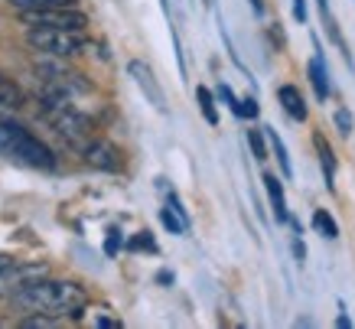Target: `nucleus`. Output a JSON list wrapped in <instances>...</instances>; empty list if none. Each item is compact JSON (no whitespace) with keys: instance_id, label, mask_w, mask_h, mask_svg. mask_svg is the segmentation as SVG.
<instances>
[{"instance_id":"f257e3e1","label":"nucleus","mask_w":355,"mask_h":329,"mask_svg":"<svg viewBox=\"0 0 355 329\" xmlns=\"http://www.w3.org/2000/svg\"><path fill=\"white\" fill-rule=\"evenodd\" d=\"M13 303L30 313H49V317H78L88 303L85 290L72 280H43L36 277L30 284L13 290Z\"/></svg>"},{"instance_id":"f03ea898","label":"nucleus","mask_w":355,"mask_h":329,"mask_svg":"<svg viewBox=\"0 0 355 329\" xmlns=\"http://www.w3.org/2000/svg\"><path fill=\"white\" fill-rule=\"evenodd\" d=\"M40 105H43V117L49 121V128H53L59 137L69 140L76 150H82V144L92 137V124H88V117L69 101V95L55 92V88H43Z\"/></svg>"},{"instance_id":"7ed1b4c3","label":"nucleus","mask_w":355,"mask_h":329,"mask_svg":"<svg viewBox=\"0 0 355 329\" xmlns=\"http://www.w3.org/2000/svg\"><path fill=\"white\" fill-rule=\"evenodd\" d=\"M0 153L33 170H55V153L17 121H0Z\"/></svg>"},{"instance_id":"20e7f679","label":"nucleus","mask_w":355,"mask_h":329,"mask_svg":"<svg viewBox=\"0 0 355 329\" xmlns=\"http://www.w3.org/2000/svg\"><path fill=\"white\" fill-rule=\"evenodd\" d=\"M26 43L49 59H69L88 46L85 30H62V26H30Z\"/></svg>"},{"instance_id":"39448f33","label":"nucleus","mask_w":355,"mask_h":329,"mask_svg":"<svg viewBox=\"0 0 355 329\" xmlns=\"http://www.w3.org/2000/svg\"><path fill=\"white\" fill-rule=\"evenodd\" d=\"M26 26H62V30H85V13L76 7H53V10H26L20 13Z\"/></svg>"},{"instance_id":"423d86ee","label":"nucleus","mask_w":355,"mask_h":329,"mask_svg":"<svg viewBox=\"0 0 355 329\" xmlns=\"http://www.w3.org/2000/svg\"><path fill=\"white\" fill-rule=\"evenodd\" d=\"M85 157L88 167L95 170H105V173H118L121 170V150L111 144V140H101V137H88L78 150Z\"/></svg>"},{"instance_id":"0eeeda50","label":"nucleus","mask_w":355,"mask_h":329,"mask_svg":"<svg viewBox=\"0 0 355 329\" xmlns=\"http://www.w3.org/2000/svg\"><path fill=\"white\" fill-rule=\"evenodd\" d=\"M128 75L134 78V85L144 92V98L150 101L160 115H166V95H163L160 82H157V75H153V69L147 62H140V59H130L128 62Z\"/></svg>"},{"instance_id":"6e6552de","label":"nucleus","mask_w":355,"mask_h":329,"mask_svg":"<svg viewBox=\"0 0 355 329\" xmlns=\"http://www.w3.org/2000/svg\"><path fill=\"white\" fill-rule=\"evenodd\" d=\"M264 189H268V199H270V205H274V219H277V222H291L287 199H284V183H280L274 173H268V176H264Z\"/></svg>"},{"instance_id":"1a4fd4ad","label":"nucleus","mask_w":355,"mask_h":329,"mask_svg":"<svg viewBox=\"0 0 355 329\" xmlns=\"http://www.w3.org/2000/svg\"><path fill=\"white\" fill-rule=\"evenodd\" d=\"M277 101L284 105V111L293 117V121H306V101H303L300 95V88H293V85H284L277 92Z\"/></svg>"},{"instance_id":"9d476101","label":"nucleus","mask_w":355,"mask_h":329,"mask_svg":"<svg viewBox=\"0 0 355 329\" xmlns=\"http://www.w3.org/2000/svg\"><path fill=\"white\" fill-rule=\"evenodd\" d=\"M26 105V95H23V88L13 82L7 72H0V108H10V111H17V108Z\"/></svg>"},{"instance_id":"9b49d317","label":"nucleus","mask_w":355,"mask_h":329,"mask_svg":"<svg viewBox=\"0 0 355 329\" xmlns=\"http://www.w3.org/2000/svg\"><path fill=\"white\" fill-rule=\"evenodd\" d=\"M310 82H313V92H316V98L320 101H326L329 98V72H326V65L320 56H313L310 59Z\"/></svg>"},{"instance_id":"f8f14e48","label":"nucleus","mask_w":355,"mask_h":329,"mask_svg":"<svg viewBox=\"0 0 355 329\" xmlns=\"http://www.w3.org/2000/svg\"><path fill=\"white\" fill-rule=\"evenodd\" d=\"M316 150H320V167H323L326 186H329V189H336V153H333V147L320 137V134H316Z\"/></svg>"},{"instance_id":"ddd939ff","label":"nucleus","mask_w":355,"mask_h":329,"mask_svg":"<svg viewBox=\"0 0 355 329\" xmlns=\"http://www.w3.org/2000/svg\"><path fill=\"white\" fill-rule=\"evenodd\" d=\"M17 13L26 10H53V7H76L78 0H7Z\"/></svg>"},{"instance_id":"4468645a","label":"nucleus","mask_w":355,"mask_h":329,"mask_svg":"<svg viewBox=\"0 0 355 329\" xmlns=\"http://www.w3.org/2000/svg\"><path fill=\"white\" fill-rule=\"evenodd\" d=\"M268 144H270V150H274V157H277V163H280V173H284V176H293L291 153H287V147H284V140H280V134H277L274 128H268Z\"/></svg>"},{"instance_id":"2eb2a0df","label":"nucleus","mask_w":355,"mask_h":329,"mask_svg":"<svg viewBox=\"0 0 355 329\" xmlns=\"http://www.w3.org/2000/svg\"><path fill=\"white\" fill-rule=\"evenodd\" d=\"M196 101H199V111H202V117L209 121V124H212V128H216V124H218V108H216V98H212V92H209L205 85H199V88H196Z\"/></svg>"},{"instance_id":"dca6fc26","label":"nucleus","mask_w":355,"mask_h":329,"mask_svg":"<svg viewBox=\"0 0 355 329\" xmlns=\"http://www.w3.org/2000/svg\"><path fill=\"white\" fill-rule=\"evenodd\" d=\"M313 228L323 235V238H329V242L339 238V225H336V219L326 212V209H316V212H313Z\"/></svg>"},{"instance_id":"f3484780","label":"nucleus","mask_w":355,"mask_h":329,"mask_svg":"<svg viewBox=\"0 0 355 329\" xmlns=\"http://www.w3.org/2000/svg\"><path fill=\"white\" fill-rule=\"evenodd\" d=\"M160 222L170 228V235H186V228H189V225H186L180 215L173 212L170 205H166V209H160Z\"/></svg>"},{"instance_id":"a211bd4d","label":"nucleus","mask_w":355,"mask_h":329,"mask_svg":"<svg viewBox=\"0 0 355 329\" xmlns=\"http://www.w3.org/2000/svg\"><path fill=\"white\" fill-rule=\"evenodd\" d=\"M128 244H130V251H150V255H157V242H153L150 232H137Z\"/></svg>"},{"instance_id":"6ab92c4d","label":"nucleus","mask_w":355,"mask_h":329,"mask_svg":"<svg viewBox=\"0 0 355 329\" xmlns=\"http://www.w3.org/2000/svg\"><path fill=\"white\" fill-rule=\"evenodd\" d=\"M248 144H251V153H254V160H268V147H264V137H261V130H248Z\"/></svg>"},{"instance_id":"aec40b11","label":"nucleus","mask_w":355,"mask_h":329,"mask_svg":"<svg viewBox=\"0 0 355 329\" xmlns=\"http://www.w3.org/2000/svg\"><path fill=\"white\" fill-rule=\"evenodd\" d=\"M59 319L55 317H49V313H43V317H30V319H23V326L26 329H49V326H55Z\"/></svg>"},{"instance_id":"412c9836","label":"nucleus","mask_w":355,"mask_h":329,"mask_svg":"<svg viewBox=\"0 0 355 329\" xmlns=\"http://www.w3.org/2000/svg\"><path fill=\"white\" fill-rule=\"evenodd\" d=\"M336 128H339V134H352L355 121H352V115H349L345 108H339V111H336Z\"/></svg>"},{"instance_id":"4be33fe9","label":"nucleus","mask_w":355,"mask_h":329,"mask_svg":"<svg viewBox=\"0 0 355 329\" xmlns=\"http://www.w3.org/2000/svg\"><path fill=\"white\" fill-rule=\"evenodd\" d=\"M218 98H222V101H225V105L232 108V115L238 117V108H241V101H238V98H235V92H232V88H228L225 82H222V85H218Z\"/></svg>"},{"instance_id":"5701e85b","label":"nucleus","mask_w":355,"mask_h":329,"mask_svg":"<svg viewBox=\"0 0 355 329\" xmlns=\"http://www.w3.org/2000/svg\"><path fill=\"white\" fill-rule=\"evenodd\" d=\"M121 244H124V238H121V232L118 228H111L108 232V238H105V251H108V258H114L121 251Z\"/></svg>"},{"instance_id":"b1692460","label":"nucleus","mask_w":355,"mask_h":329,"mask_svg":"<svg viewBox=\"0 0 355 329\" xmlns=\"http://www.w3.org/2000/svg\"><path fill=\"white\" fill-rule=\"evenodd\" d=\"M258 115H261V108H258V101H254V98H245V101H241V108H238V117H248V121H254Z\"/></svg>"},{"instance_id":"393cba45","label":"nucleus","mask_w":355,"mask_h":329,"mask_svg":"<svg viewBox=\"0 0 355 329\" xmlns=\"http://www.w3.org/2000/svg\"><path fill=\"white\" fill-rule=\"evenodd\" d=\"M293 17L300 23H306V0H293Z\"/></svg>"},{"instance_id":"a878e982","label":"nucleus","mask_w":355,"mask_h":329,"mask_svg":"<svg viewBox=\"0 0 355 329\" xmlns=\"http://www.w3.org/2000/svg\"><path fill=\"white\" fill-rule=\"evenodd\" d=\"M13 264H17V258H10V255H0V277L7 274V271H10Z\"/></svg>"},{"instance_id":"bb28decb","label":"nucleus","mask_w":355,"mask_h":329,"mask_svg":"<svg viewBox=\"0 0 355 329\" xmlns=\"http://www.w3.org/2000/svg\"><path fill=\"white\" fill-rule=\"evenodd\" d=\"M293 258H297V261H303V258H306V248H303V242H293Z\"/></svg>"},{"instance_id":"cd10ccee","label":"nucleus","mask_w":355,"mask_h":329,"mask_svg":"<svg viewBox=\"0 0 355 329\" xmlns=\"http://www.w3.org/2000/svg\"><path fill=\"white\" fill-rule=\"evenodd\" d=\"M336 326H339V329H349V326H352V319H349V317H345V313H343V317L336 319Z\"/></svg>"},{"instance_id":"c85d7f7f","label":"nucleus","mask_w":355,"mask_h":329,"mask_svg":"<svg viewBox=\"0 0 355 329\" xmlns=\"http://www.w3.org/2000/svg\"><path fill=\"white\" fill-rule=\"evenodd\" d=\"M251 3H254V10H258V13L264 10V3H261V0H251Z\"/></svg>"}]
</instances>
